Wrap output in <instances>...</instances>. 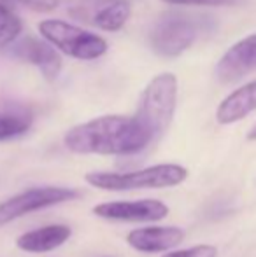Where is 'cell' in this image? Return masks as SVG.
I'll return each instance as SVG.
<instances>
[{"label": "cell", "mask_w": 256, "mask_h": 257, "mask_svg": "<svg viewBox=\"0 0 256 257\" xmlns=\"http://www.w3.org/2000/svg\"><path fill=\"white\" fill-rule=\"evenodd\" d=\"M39 34L56 51L82 61L99 60L109 48L100 35L63 20H44L39 25Z\"/></svg>", "instance_id": "cell-5"}, {"label": "cell", "mask_w": 256, "mask_h": 257, "mask_svg": "<svg viewBox=\"0 0 256 257\" xmlns=\"http://www.w3.org/2000/svg\"><path fill=\"white\" fill-rule=\"evenodd\" d=\"M185 240V231L178 226H149L139 227L127 234V243L142 254L170 252Z\"/></svg>", "instance_id": "cell-10"}, {"label": "cell", "mask_w": 256, "mask_h": 257, "mask_svg": "<svg viewBox=\"0 0 256 257\" xmlns=\"http://www.w3.org/2000/svg\"><path fill=\"white\" fill-rule=\"evenodd\" d=\"M178 77L172 72L154 75L144 88L135 117L149 132L153 140L160 139L170 126L178 107Z\"/></svg>", "instance_id": "cell-4"}, {"label": "cell", "mask_w": 256, "mask_h": 257, "mask_svg": "<svg viewBox=\"0 0 256 257\" xmlns=\"http://www.w3.org/2000/svg\"><path fill=\"white\" fill-rule=\"evenodd\" d=\"M65 147L75 154L130 156L146 149L153 137L135 115H100L70 128Z\"/></svg>", "instance_id": "cell-1"}, {"label": "cell", "mask_w": 256, "mask_h": 257, "mask_svg": "<svg viewBox=\"0 0 256 257\" xmlns=\"http://www.w3.org/2000/svg\"><path fill=\"white\" fill-rule=\"evenodd\" d=\"M32 126V115L27 112H0V140H11L27 133Z\"/></svg>", "instance_id": "cell-14"}, {"label": "cell", "mask_w": 256, "mask_h": 257, "mask_svg": "<svg viewBox=\"0 0 256 257\" xmlns=\"http://www.w3.org/2000/svg\"><path fill=\"white\" fill-rule=\"evenodd\" d=\"M256 110V81L237 88L230 93L216 110V121L219 124H233L240 121L251 112Z\"/></svg>", "instance_id": "cell-12"}, {"label": "cell", "mask_w": 256, "mask_h": 257, "mask_svg": "<svg viewBox=\"0 0 256 257\" xmlns=\"http://www.w3.org/2000/svg\"><path fill=\"white\" fill-rule=\"evenodd\" d=\"M188 179V170L176 163L147 166L133 172H90L84 180L102 191H137L176 187Z\"/></svg>", "instance_id": "cell-3"}, {"label": "cell", "mask_w": 256, "mask_h": 257, "mask_svg": "<svg viewBox=\"0 0 256 257\" xmlns=\"http://www.w3.org/2000/svg\"><path fill=\"white\" fill-rule=\"evenodd\" d=\"M93 213L107 220H121V222H156L168 215V206L160 200L135 201H107L93 206Z\"/></svg>", "instance_id": "cell-8"}, {"label": "cell", "mask_w": 256, "mask_h": 257, "mask_svg": "<svg viewBox=\"0 0 256 257\" xmlns=\"http://www.w3.org/2000/svg\"><path fill=\"white\" fill-rule=\"evenodd\" d=\"M161 257H218V248L214 245H195L181 250H170Z\"/></svg>", "instance_id": "cell-16"}, {"label": "cell", "mask_w": 256, "mask_h": 257, "mask_svg": "<svg viewBox=\"0 0 256 257\" xmlns=\"http://www.w3.org/2000/svg\"><path fill=\"white\" fill-rule=\"evenodd\" d=\"M23 25L18 14L0 0V48H9L21 37Z\"/></svg>", "instance_id": "cell-15"}, {"label": "cell", "mask_w": 256, "mask_h": 257, "mask_svg": "<svg viewBox=\"0 0 256 257\" xmlns=\"http://www.w3.org/2000/svg\"><path fill=\"white\" fill-rule=\"evenodd\" d=\"M256 72V34L240 39L226 49L216 63V79L223 84H232Z\"/></svg>", "instance_id": "cell-9"}, {"label": "cell", "mask_w": 256, "mask_h": 257, "mask_svg": "<svg viewBox=\"0 0 256 257\" xmlns=\"http://www.w3.org/2000/svg\"><path fill=\"white\" fill-rule=\"evenodd\" d=\"M7 51L16 60L34 65L48 81H55L62 72V58L44 39H37L34 35H21L14 44L7 48Z\"/></svg>", "instance_id": "cell-7"}, {"label": "cell", "mask_w": 256, "mask_h": 257, "mask_svg": "<svg viewBox=\"0 0 256 257\" xmlns=\"http://www.w3.org/2000/svg\"><path fill=\"white\" fill-rule=\"evenodd\" d=\"M247 140H251V142H254L256 140V124L249 130V133H247Z\"/></svg>", "instance_id": "cell-19"}, {"label": "cell", "mask_w": 256, "mask_h": 257, "mask_svg": "<svg viewBox=\"0 0 256 257\" xmlns=\"http://www.w3.org/2000/svg\"><path fill=\"white\" fill-rule=\"evenodd\" d=\"M132 7L127 0H107L92 11L90 23L104 32H118L127 25Z\"/></svg>", "instance_id": "cell-13"}, {"label": "cell", "mask_w": 256, "mask_h": 257, "mask_svg": "<svg viewBox=\"0 0 256 257\" xmlns=\"http://www.w3.org/2000/svg\"><path fill=\"white\" fill-rule=\"evenodd\" d=\"M77 191L70 189V187H32V189L23 191V193L0 203V226H6V224L32 212H37V210L77 200Z\"/></svg>", "instance_id": "cell-6"}, {"label": "cell", "mask_w": 256, "mask_h": 257, "mask_svg": "<svg viewBox=\"0 0 256 257\" xmlns=\"http://www.w3.org/2000/svg\"><path fill=\"white\" fill-rule=\"evenodd\" d=\"M168 6H204V7H221L237 6L242 0H161Z\"/></svg>", "instance_id": "cell-18"}, {"label": "cell", "mask_w": 256, "mask_h": 257, "mask_svg": "<svg viewBox=\"0 0 256 257\" xmlns=\"http://www.w3.org/2000/svg\"><path fill=\"white\" fill-rule=\"evenodd\" d=\"M216 27L214 20L204 14L170 11L154 21L149 32V46L161 58H178Z\"/></svg>", "instance_id": "cell-2"}, {"label": "cell", "mask_w": 256, "mask_h": 257, "mask_svg": "<svg viewBox=\"0 0 256 257\" xmlns=\"http://www.w3.org/2000/svg\"><path fill=\"white\" fill-rule=\"evenodd\" d=\"M72 236V229L65 224H49L37 229H32L18 236L16 247L23 252L32 254H42L51 252L55 248L62 247L65 241Z\"/></svg>", "instance_id": "cell-11"}, {"label": "cell", "mask_w": 256, "mask_h": 257, "mask_svg": "<svg viewBox=\"0 0 256 257\" xmlns=\"http://www.w3.org/2000/svg\"><path fill=\"white\" fill-rule=\"evenodd\" d=\"M7 2H13L20 7L34 11V13H49L58 7L60 0H7Z\"/></svg>", "instance_id": "cell-17"}]
</instances>
